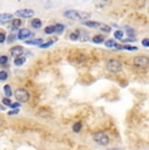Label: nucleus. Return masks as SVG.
<instances>
[{"label":"nucleus","instance_id":"nucleus-1","mask_svg":"<svg viewBox=\"0 0 149 150\" xmlns=\"http://www.w3.org/2000/svg\"><path fill=\"white\" fill-rule=\"evenodd\" d=\"M64 16L67 17V18H71V20H85V18H89L90 13L79 12V11H65Z\"/></svg>","mask_w":149,"mask_h":150},{"label":"nucleus","instance_id":"nucleus-2","mask_svg":"<svg viewBox=\"0 0 149 150\" xmlns=\"http://www.w3.org/2000/svg\"><path fill=\"white\" fill-rule=\"evenodd\" d=\"M106 67H107V71L111 72V73H119L122 71V63L118 59H111L107 62Z\"/></svg>","mask_w":149,"mask_h":150},{"label":"nucleus","instance_id":"nucleus-3","mask_svg":"<svg viewBox=\"0 0 149 150\" xmlns=\"http://www.w3.org/2000/svg\"><path fill=\"white\" fill-rule=\"evenodd\" d=\"M93 140L96 141L97 144H99V145H107L110 138H109V136L105 132H96V133L93 134Z\"/></svg>","mask_w":149,"mask_h":150},{"label":"nucleus","instance_id":"nucleus-4","mask_svg":"<svg viewBox=\"0 0 149 150\" xmlns=\"http://www.w3.org/2000/svg\"><path fill=\"white\" fill-rule=\"evenodd\" d=\"M15 97L18 102H28L29 98H30L29 91L25 90V89H17V90L15 91Z\"/></svg>","mask_w":149,"mask_h":150},{"label":"nucleus","instance_id":"nucleus-5","mask_svg":"<svg viewBox=\"0 0 149 150\" xmlns=\"http://www.w3.org/2000/svg\"><path fill=\"white\" fill-rule=\"evenodd\" d=\"M133 64L136 67H140V68H145L149 65V57L145 56V55H140V56H136L133 59Z\"/></svg>","mask_w":149,"mask_h":150},{"label":"nucleus","instance_id":"nucleus-6","mask_svg":"<svg viewBox=\"0 0 149 150\" xmlns=\"http://www.w3.org/2000/svg\"><path fill=\"white\" fill-rule=\"evenodd\" d=\"M17 17H21V18H30L34 16V11L33 9H21L16 12Z\"/></svg>","mask_w":149,"mask_h":150},{"label":"nucleus","instance_id":"nucleus-7","mask_svg":"<svg viewBox=\"0 0 149 150\" xmlns=\"http://www.w3.org/2000/svg\"><path fill=\"white\" fill-rule=\"evenodd\" d=\"M31 35H33V34L30 33L29 29H20L18 34H17V38L18 39H26V38H29V37H31Z\"/></svg>","mask_w":149,"mask_h":150},{"label":"nucleus","instance_id":"nucleus-8","mask_svg":"<svg viewBox=\"0 0 149 150\" xmlns=\"http://www.w3.org/2000/svg\"><path fill=\"white\" fill-rule=\"evenodd\" d=\"M24 54V47H21V46H15V47L11 50V55L12 56H21V55Z\"/></svg>","mask_w":149,"mask_h":150},{"label":"nucleus","instance_id":"nucleus-9","mask_svg":"<svg viewBox=\"0 0 149 150\" xmlns=\"http://www.w3.org/2000/svg\"><path fill=\"white\" fill-rule=\"evenodd\" d=\"M12 21V14L9 13H1L0 14V24H7V22Z\"/></svg>","mask_w":149,"mask_h":150},{"label":"nucleus","instance_id":"nucleus-10","mask_svg":"<svg viewBox=\"0 0 149 150\" xmlns=\"http://www.w3.org/2000/svg\"><path fill=\"white\" fill-rule=\"evenodd\" d=\"M20 26H21V20L20 18H13L12 21H11V29H12V30L20 29Z\"/></svg>","mask_w":149,"mask_h":150},{"label":"nucleus","instance_id":"nucleus-11","mask_svg":"<svg viewBox=\"0 0 149 150\" xmlns=\"http://www.w3.org/2000/svg\"><path fill=\"white\" fill-rule=\"evenodd\" d=\"M26 45H41L42 38H37V39H25Z\"/></svg>","mask_w":149,"mask_h":150},{"label":"nucleus","instance_id":"nucleus-12","mask_svg":"<svg viewBox=\"0 0 149 150\" xmlns=\"http://www.w3.org/2000/svg\"><path fill=\"white\" fill-rule=\"evenodd\" d=\"M31 26H33L34 29H39L42 26V21L41 20H38V18H34L33 21H31Z\"/></svg>","mask_w":149,"mask_h":150},{"label":"nucleus","instance_id":"nucleus-13","mask_svg":"<svg viewBox=\"0 0 149 150\" xmlns=\"http://www.w3.org/2000/svg\"><path fill=\"white\" fill-rule=\"evenodd\" d=\"M84 25H85V26H89V28H98V26H101V24H99V22H94V21H85Z\"/></svg>","mask_w":149,"mask_h":150},{"label":"nucleus","instance_id":"nucleus-14","mask_svg":"<svg viewBox=\"0 0 149 150\" xmlns=\"http://www.w3.org/2000/svg\"><path fill=\"white\" fill-rule=\"evenodd\" d=\"M4 94H5V97H8V98H11V96H12V88H11L9 85H5L4 86Z\"/></svg>","mask_w":149,"mask_h":150},{"label":"nucleus","instance_id":"nucleus-15","mask_svg":"<svg viewBox=\"0 0 149 150\" xmlns=\"http://www.w3.org/2000/svg\"><path fill=\"white\" fill-rule=\"evenodd\" d=\"M25 60H26V59H25L24 56H17L16 60H15V64L17 65V67H20V65H22L25 63Z\"/></svg>","mask_w":149,"mask_h":150},{"label":"nucleus","instance_id":"nucleus-16","mask_svg":"<svg viewBox=\"0 0 149 150\" xmlns=\"http://www.w3.org/2000/svg\"><path fill=\"white\" fill-rule=\"evenodd\" d=\"M81 127H82V124H81V123H80V122L74 123V124H73V127H72L73 132H76V133H79V132H80V131H81Z\"/></svg>","mask_w":149,"mask_h":150},{"label":"nucleus","instance_id":"nucleus-17","mask_svg":"<svg viewBox=\"0 0 149 150\" xmlns=\"http://www.w3.org/2000/svg\"><path fill=\"white\" fill-rule=\"evenodd\" d=\"M63 31H64V25H62V24H58V25H55V33H58V34H62Z\"/></svg>","mask_w":149,"mask_h":150},{"label":"nucleus","instance_id":"nucleus-18","mask_svg":"<svg viewBox=\"0 0 149 150\" xmlns=\"http://www.w3.org/2000/svg\"><path fill=\"white\" fill-rule=\"evenodd\" d=\"M79 35H80V31L77 30V31H74V33H71L70 38L72 39V41H77V39H79Z\"/></svg>","mask_w":149,"mask_h":150},{"label":"nucleus","instance_id":"nucleus-19","mask_svg":"<svg viewBox=\"0 0 149 150\" xmlns=\"http://www.w3.org/2000/svg\"><path fill=\"white\" fill-rule=\"evenodd\" d=\"M104 37H102V35H96V37H93V42L94 43H102V42H104Z\"/></svg>","mask_w":149,"mask_h":150},{"label":"nucleus","instance_id":"nucleus-20","mask_svg":"<svg viewBox=\"0 0 149 150\" xmlns=\"http://www.w3.org/2000/svg\"><path fill=\"white\" fill-rule=\"evenodd\" d=\"M8 79V73L5 71H0V81H5Z\"/></svg>","mask_w":149,"mask_h":150},{"label":"nucleus","instance_id":"nucleus-21","mask_svg":"<svg viewBox=\"0 0 149 150\" xmlns=\"http://www.w3.org/2000/svg\"><path fill=\"white\" fill-rule=\"evenodd\" d=\"M45 33L46 34H53V33H55V26H47L45 29Z\"/></svg>","mask_w":149,"mask_h":150},{"label":"nucleus","instance_id":"nucleus-22","mask_svg":"<svg viewBox=\"0 0 149 150\" xmlns=\"http://www.w3.org/2000/svg\"><path fill=\"white\" fill-rule=\"evenodd\" d=\"M105 45L107 46V47H115V46H116V43L114 42L113 39H110V41H106V42H105Z\"/></svg>","mask_w":149,"mask_h":150},{"label":"nucleus","instance_id":"nucleus-23","mask_svg":"<svg viewBox=\"0 0 149 150\" xmlns=\"http://www.w3.org/2000/svg\"><path fill=\"white\" fill-rule=\"evenodd\" d=\"M3 103H4V106H11V105H12V102H11V98H8V97L3 98Z\"/></svg>","mask_w":149,"mask_h":150},{"label":"nucleus","instance_id":"nucleus-24","mask_svg":"<svg viewBox=\"0 0 149 150\" xmlns=\"http://www.w3.org/2000/svg\"><path fill=\"white\" fill-rule=\"evenodd\" d=\"M8 63V56H4V55H3V56H0V64H7Z\"/></svg>","mask_w":149,"mask_h":150},{"label":"nucleus","instance_id":"nucleus-25","mask_svg":"<svg viewBox=\"0 0 149 150\" xmlns=\"http://www.w3.org/2000/svg\"><path fill=\"white\" fill-rule=\"evenodd\" d=\"M114 35H115L116 39H122V38H123V31H120V30L115 31V34H114Z\"/></svg>","mask_w":149,"mask_h":150},{"label":"nucleus","instance_id":"nucleus-26","mask_svg":"<svg viewBox=\"0 0 149 150\" xmlns=\"http://www.w3.org/2000/svg\"><path fill=\"white\" fill-rule=\"evenodd\" d=\"M53 43H54V41L47 42V43H41V45H39V46H41L42 48H46V47H48V46H51V45H53Z\"/></svg>","mask_w":149,"mask_h":150},{"label":"nucleus","instance_id":"nucleus-27","mask_svg":"<svg viewBox=\"0 0 149 150\" xmlns=\"http://www.w3.org/2000/svg\"><path fill=\"white\" fill-rule=\"evenodd\" d=\"M126 31H127V34H128V35H131V37H133V35H135V31L132 30V29L127 28V29H126Z\"/></svg>","mask_w":149,"mask_h":150},{"label":"nucleus","instance_id":"nucleus-28","mask_svg":"<svg viewBox=\"0 0 149 150\" xmlns=\"http://www.w3.org/2000/svg\"><path fill=\"white\" fill-rule=\"evenodd\" d=\"M101 30H102V31H105V33H110L111 29L109 28V26H102V25H101Z\"/></svg>","mask_w":149,"mask_h":150},{"label":"nucleus","instance_id":"nucleus-29","mask_svg":"<svg viewBox=\"0 0 149 150\" xmlns=\"http://www.w3.org/2000/svg\"><path fill=\"white\" fill-rule=\"evenodd\" d=\"M5 38H7V37H5V34L4 33H0V43L5 42Z\"/></svg>","mask_w":149,"mask_h":150},{"label":"nucleus","instance_id":"nucleus-30","mask_svg":"<svg viewBox=\"0 0 149 150\" xmlns=\"http://www.w3.org/2000/svg\"><path fill=\"white\" fill-rule=\"evenodd\" d=\"M13 41H16V37L13 35V34H11V35L8 37V42H11V43H12Z\"/></svg>","mask_w":149,"mask_h":150},{"label":"nucleus","instance_id":"nucleus-31","mask_svg":"<svg viewBox=\"0 0 149 150\" xmlns=\"http://www.w3.org/2000/svg\"><path fill=\"white\" fill-rule=\"evenodd\" d=\"M18 110H17V108H15V110H12V111H9V112H8V114H9V115H16V114H18Z\"/></svg>","mask_w":149,"mask_h":150},{"label":"nucleus","instance_id":"nucleus-32","mask_svg":"<svg viewBox=\"0 0 149 150\" xmlns=\"http://www.w3.org/2000/svg\"><path fill=\"white\" fill-rule=\"evenodd\" d=\"M143 46H145V47H149V39H144V41H143Z\"/></svg>","mask_w":149,"mask_h":150},{"label":"nucleus","instance_id":"nucleus-33","mask_svg":"<svg viewBox=\"0 0 149 150\" xmlns=\"http://www.w3.org/2000/svg\"><path fill=\"white\" fill-rule=\"evenodd\" d=\"M20 106V103H12V105H11V107H13V108H17Z\"/></svg>","mask_w":149,"mask_h":150},{"label":"nucleus","instance_id":"nucleus-34","mask_svg":"<svg viewBox=\"0 0 149 150\" xmlns=\"http://www.w3.org/2000/svg\"><path fill=\"white\" fill-rule=\"evenodd\" d=\"M1 110H4V106H3V105H0V111H1Z\"/></svg>","mask_w":149,"mask_h":150},{"label":"nucleus","instance_id":"nucleus-35","mask_svg":"<svg viewBox=\"0 0 149 150\" xmlns=\"http://www.w3.org/2000/svg\"><path fill=\"white\" fill-rule=\"evenodd\" d=\"M111 150H116V149H111Z\"/></svg>","mask_w":149,"mask_h":150}]
</instances>
